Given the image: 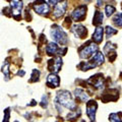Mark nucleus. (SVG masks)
<instances>
[{
  "label": "nucleus",
  "mask_w": 122,
  "mask_h": 122,
  "mask_svg": "<svg viewBox=\"0 0 122 122\" xmlns=\"http://www.w3.org/2000/svg\"><path fill=\"white\" fill-rule=\"evenodd\" d=\"M56 101L59 103L60 105H62L63 107L69 109V110H74L76 108L75 102L72 100V97L69 92L67 91H60L57 93L56 96Z\"/></svg>",
  "instance_id": "nucleus-1"
},
{
  "label": "nucleus",
  "mask_w": 122,
  "mask_h": 122,
  "mask_svg": "<svg viewBox=\"0 0 122 122\" xmlns=\"http://www.w3.org/2000/svg\"><path fill=\"white\" fill-rule=\"evenodd\" d=\"M51 36L54 42L60 45H66L67 44V35L66 33L62 30V28L59 25L52 26L51 30Z\"/></svg>",
  "instance_id": "nucleus-2"
},
{
  "label": "nucleus",
  "mask_w": 122,
  "mask_h": 122,
  "mask_svg": "<svg viewBox=\"0 0 122 122\" xmlns=\"http://www.w3.org/2000/svg\"><path fill=\"white\" fill-rule=\"evenodd\" d=\"M98 51V45L97 43H92V42H87L82 47L79 49V57L82 59H87L91 56L94 55L95 52Z\"/></svg>",
  "instance_id": "nucleus-3"
},
{
  "label": "nucleus",
  "mask_w": 122,
  "mask_h": 122,
  "mask_svg": "<svg viewBox=\"0 0 122 122\" xmlns=\"http://www.w3.org/2000/svg\"><path fill=\"white\" fill-rule=\"evenodd\" d=\"M33 7H34V10L41 15H47L50 12V6H49V4L45 0H36Z\"/></svg>",
  "instance_id": "nucleus-4"
},
{
  "label": "nucleus",
  "mask_w": 122,
  "mask_h": 122,
  "mask_svg": "<svg viewBox=\"0 0 122 122\" xmlns=\"http://www.w3.org/2000/svg\"><path fill=\"white\" fill-rule=\"evenodd\" d=\"M86 82L90 83L91 86H93L95 89H97V90H103L104 89V86H105L104 78H103V75L101 73L93 75L91 78L87 79Z\"/></svg>",
  "instance_id": "nucleus-5"
},
{
  "label": "nucleus",
  "mask_w": 122,
  "mask_h": 122,
  "mask_svg": "<svg viewBox=\"0 0 122 122\" xmlns=\"http://www.w3.org/2000/svg\"><path fill=\"white\" fill-rule=\"evenodd\" d=\"M62 58L60 56H57L55 58L50 59L48 61V69L50 70L52 73H57L59 72V70L61 69V66H62Z\"/></svg>",
  "instance_id": "nucleus-6"
},
{
  "label": "nucleus",
  "mask_w": 122,
  "mask_h": 122,
  "mask_svg": "<svg viewBox=\"0 0 122 122\" xmlns=\"http://www.w3.org/2000/svg\"><path fill=\"white\" fill-rule=\"evenodd\" d=\"M86 5H81L77 6L76 8L73 10V12L71 14V17L74 21H82L86 17Z\"/></svg>",
  "instance_id": "nucleus-7"
},
{
  "label": "nucleus",
  "mask_w": 122,
  "mask_h": 122,
  "mask_svg": "<svg viewBox=\"0 0 122 122\" xmlns=\"http://www.w3.org/2000/svg\"><path fill=\"white\" fill-rule=\"evenodd\" d=\"M10 2V8L12 10V14H13V17L15 20H18L20 16L18 14H20L21 10H22V1L21 0H9Z\"/></svg>",
  "instance_id": "nucleus-8"
},
{
  "label": "nucleus",
  "mask_w": 122,
  "mask_h": 122,
  "mask_svg": "<svg viewBox=\"0 0 122 122\" xmlns=\"http://www.w3.org/2000/svg\"><path fill=\"white\" fill-rule=\"evenodd\" d=\"M104 60H105L104 54H103L102 52H100V51H97L93 56H92V58L89 61V63L91 64L92 68H94V67L102 65V64L104 63Z\"/></svg>",
  "instance_id": "nucleus-9"
},
{
  "label": "nucleus",
  "mask_w": 122,
  "mask_h": 122,
  "mask_svg": "<svg viewBox=\"0 0 122 122\" xmlns=\"http://www.w3.org/2000/svg\"><path fill=\"white\" fill-rule=\"evenodd\" d=\"M97 108H98V104L96 101L91 100L86 103V115L89 116V118L92 121H94L96 119Z\"/></svg>",
  "instance_id": "nucleus-10"
},
{
  "label": "nucleus",
  "mask_w": 122,
  "mask_h": 122,
  "mask_svg": "<svg viewBox=\"0 0 122 122\" xmlns=\"http://www.w3.org/2000/svg\"><path fill=\"white\" fill-rule=\"evenodd\" d=\"M66 7H67V0H62V1L57 3L56 6H55V9H54V11H53L54 17L58 18V17L62 16V15L65 13Z\"/></svg>",
  "instance_id": "nucleus-11"
},
{
  "label": "nucleus",
  "mask_w": 122,
  "mask_h": 122,
  "mask_svg": "<svg viewBox=\"0 0 122 122\" xmlns=\"http://www.w3.org/2000/svg\"><path fill=\"white\" fill-rule=\"evenodd\" d=\"M71 32L74 34V36L76 38H79V39H83L85 37H86L87 30L86 28H85L81 25H74L71 26Z\"/></svg>",
  "instance_id": "nucleus-12"
},
{
  "label": "nucleus",
  "mask_w": 122,
  "mask_h": 122,
  "mask_svg": "<svg viewBox=\"0 0 122 122\" xmlns=\"http://www.w3.org/2000/svg\"><path fill=\"white\" fill-rule=\"evenodd\" d=\"M60 85V78L56 73H51L47 77V86L49 87H58Z\"/></svg>",
  "instance_id": "nucleus-13"
},
{
  "label": "nucleus",
  "mask_w": 122,
  "mask_h": 122,
  "mask_svg": "<svg viewBox=\"0 0 122 122\" xmlns=\"http://www.w3.org/2000/svg\"><path fill=\"white\" fill-rule=\"evenodd\" d=\"M103 36H104V29H103L102 26H97L94 34H93L92 39H93V41L95 42V43L100 44L103 41Z\"/></svg>",
  "instance_id": "nucleus-14"
},
{
  "label": "nucleus",
  "mask_w": 122,
  "mask_h": 122,
  "mask_svg": "<svg viewBox=\"0 0 122 122\" xmlns=\"http://www.w3.org/2000/svg\"><path fill=\"white\" fill-rule=\"evenodd\" d=\"M58 52H59V47L56 42H51V43H49L47 45V47H46V53L50 56L54 55Z\"/></svg>",
  "instance_id": "nucleus-15"
},
{
  "label": "nucleus",
  "mask_w": 122,
  "mask_h": 122,
  "mask_svg": "<svg viewBox=\"0 0 122 122\" xmlns=\"http://www.w3.org/2000/svg\"><path fill=\"white\" fill-rule=\"evenodd\" d=\"M74 95L81 102H86L89 100V95H87L86 92L82 89H76L74 91Z\"/></svg>",
  "instance_id": "nucleus-16"
},
{
  "label": "nucleus",
  "mask_w": 122,
  "mask_h": 122,
  "mask_svg": "<svg viewBox=\"0 0 122 122\" xmlns=\"http://www.w3.org/2000/svg\"><path fill=\"white\" fill-rule=\"evenodd\" d=\"M103 17H104L103 13L101 12V11L97 10L94 14V17H93V25H96V26H99L103 22Z\"/></svg>",
  "instance_id": "nucleus-17"
},
{
  "label": "nucleus",
  "mask_w": 122,
  "mask_h": 122,
  "mask_svg": "<svg viewBox=\"0 0 122 122\" xmlns=\"http://www.w3.org/2000/svg\"><path fill=\"white\" fill-rule=\"evenodd\" d=\"M122 113L119 112V113H112L110 114L109 116V120L110 122H122Z\"/></svg>",
  "instance_id": "nucleus-18"
},
{
  "label": "nucleus",
  "mask_w": 122,
  "mask_h": 122,
  "mask_svg": "<svg viewBox=\"0 0 122 122\" xmlns=\"http://www.w3.org/2000/svg\"><path fill=\"white\" fill-rule=\"evenodd\" d=\"M113 24L117 26H122V12L116 14L113 17Z\"/></svg>",
  "instance_id": "nucleus-19"
},
{
  "label": "nucleus",
  "mask_w": 122,
  "mask_h": 122,
  "mask_svg": "<svg viewBox=\"0 0 122 122\" xmlns=\"http://www.w3.org/2000/svg\"><path fill=\"white\" fill-rule=\"evenodd\" d=\"M2 72L5 76V81H8L9 79V63L8 62H5V64L2 66Z\"/></svg>",
  "instance_id": "nucleus-20"
},
{
  "label": "nucleus",
  "mask_w": 122,
  "mask_h": 122,
  "mask_svg": "<svg viewBox=\"0 0 122 122\" xmlns=\"http://www.w3.org/2000/svg\"><path fill=\"white\" fill-rule=\"evenodd\" d=\"M106 36L108 37V38H110V37H112L113 35H116V34L118 33V30H115V29H113L112 26H106Z\"/></svg>",
  "instance_id": "nucleus-21"
},
{
  "label": "nucleus",
  "mask_w": 122,
  "mask_h": 122,
  "mask_svg": "<svg viewBox=\"0 0 122 122\" xmlns=\"http://www.w3.org/2000/svg\"><path fill=\"white\" fill-rule=\"evenodd\" d=\"M115 10H116V8L114 7L113 5H111V4H108V5H106V8H105V11H106V15L108 17H110L111 15L115 12Z\"/></svg>",
  "instance_id": "nucleus-22"
},
{
  "label": "nucleus",
  "mask_w": 122,
  "mask_h": 122,
  "mask_svg": "<svg viewBox=\"0 0 122 122\" xmlns=\"http://www.w3.org/2000/svg\"><path fill=\"white\" fill-rule=\"evenodd\" d=\"M30 82H34V81H39V77H40V71L38 69H34L32 72V75H30Z\"/></svg>",
  "instance_id": "nucleus-23"
},
{
  "label": "nucleus",
  "mask_w": 122,
  "mask_h": 122,
  "mask_svg": "<svg viewBox=\"0 0 122 122\" xmlns=\"http://www.w3.org/2000/svg\"><path fill=\"white\" fill-rule=\"evenodd\" d=\"M9 116H10V112H9V109L7 108L4 110V118H3L2 122H9Z\"/></svg>",
  "instance_id": "nucleus-24"
},
{
  "label": "nucleus",
  "mask_w": 122,
  "mask_h": 122,
  "mask_svg": "<svg viewBox=\"0 0 122 122\" xmlns=\"http://www.w3.org/2000/svg\"><path fill=\"white\" fill-rule=\"evenodd\" d=\"M41 106L43 107V108H46V107L48 106V96H47V95H44L43 98H42Z\"/></svg>",
  "instance_id": "nucleus-25"
},
{
  "label": "nucleus",
  "mask_w": 122,
  "mask_h": 122,
  "mask_svg": "<svg viewBox=\"0 0 122 122\" xmlns=\"http://www.w3.org/2000/svg\"><path fill=\"white\" fill-rule=\"evenodd\" d=\"M57 3H58V0H49V4L52 6H56Z\"/></svg>",
  "instance_id": "nucleus-26"
},
{
  "label": "nucleus",
  "mask_w": 122,
  "mask_h": 122,
  "mask_svg": "<svg viewBox=\"0 0 122 122\" xmlns=\"http://www.w3.org/2000/svg\"><path fill=\"white\" fill-rule=\"evenodd\" d=\"M25 72L24 70H20V71L17 72V74H18V75H21V76H24V75H25Z\"/></svg>",
  "instance_id": "nucleus-27"
},
{
  "label": "nucleus",
  "mask_w": 122,
  "mask_h": 122,
  "mask_svg": "<svg viewBox=\"0 0 122 122\" xmlns=\"http://www.w3.org/2000/svg\"><path fill=\"white\" fill-rule=\"evenodd\" d=\"M103 3V0H98V6H101Z\"/></svg>",
  "instance_id": "nucleus-28"
},
{
  "label": "nucleus",
  "mask_w": 122,
  "mask_h": 122,
  "mask_svg": "<svg viewBox=\"0 0 122 122\" xmlns=\"http://www.w3.org/2000/svg\"><path fill=\"white\" fill-rule=\"evenodd\" d=\"M14 122H18V121H14Z\"/></svg>",
  "instance_id": "nucleus-29"
}]
</instances>
